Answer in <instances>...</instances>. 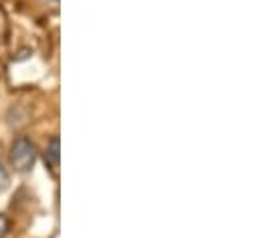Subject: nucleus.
<instances>
[{
	"label": "nucleus",
	"instance_id": "f257e3e1",
	"mask_svg": "<svg viewBox=\"0 0 261 238\" xmlns=\"http://www.w3.org/2000/svg\"><path fill=\"white\" fill-rule=\"evenodd\" d=\"M10 166L16 172H31L37 162V145L29 135H18L8 150Z\"/></svg>",
	"mask_w": 261,
	"mask_h": 238
},
{
	"label": "nucleus",
	"instance_id": "f03ea898",
	"mask_svg": "<svg viewBox=\"0 0 261 238\" xmlns=\"http://www.w3.org/2000/svg\"><path fill=\"white\" fill-rule=\"evenodd\" d=\"M45 156H47V164L57 170L59 168V160H61V141H59V135H53L47 143V150H45Z\"/></svg>",
	"mask_w": 261,
	"mask_h": 238
},
{
	"label": "nucleus",
	"instance_id": "7ed1b4c3",
	"mask_svg": "<svg viewBox=\"0 0 261 238\" xmlns=\"http://www.w3.org/2000/svg\"><path fill=\"white\" fill-rule=\"evenodd\" d=\"M10 182V176H8V170L4 168V162L0 160V190H4Z\"/></svg>",
	"mask_w": 261,
	"mask_h": 238
},
{
	"label": "nucleus",
	"instance_id": "20e7f679",
	"mask_svg": "<svg viewBox=\"0 0 261 238\" xmlns=\"http://www.w3.org/2000/svg\"><path fill=\"white\" fill-rule=\"evenodd\" d=\"M8 234V220L4 214H0V238H4Z\"/></svg>",
	"mask_w": 261,
	"mask_h": 238
}]
</instances>
